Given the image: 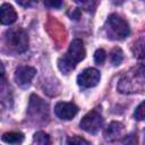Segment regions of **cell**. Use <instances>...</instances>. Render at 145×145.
<instances>
[{"label":"cell","instance_id":"6da1fadb","mask_svg":"<svg viewBox=\"0 0 145 145\" xmlns=\"http://www.w3.org/2000/svg\"><path fill=\"white\" fill-rule=\"evenodd\" d=\"M145 88V66H138L126 72L119 84L118 91L120 93H136Z\"/></svg>","mask_w":145,"mask_h":145},{"label":"cell","instance_id":"7a4b0ae2","mask_svg":"<svg viewBox=\"0 0 145 145\" xmlns=\"http://www.w3.org/2000/svg\"><path fill=\"white\" fill-rule=\"evenodd\" d=\"M85 54H86V51H85L83 41L79 39L74 40L70 43L67 53L58 60L59 69L63 74H69L72 69H75L76 65L85 58Z\"/></svg>","mask_w":145,"mask_h":145},{"label":"cell","instance_id":"3957f363","mask_svg":"<svg viewBox=\"0 0 145 145\" xmlns=\"http://www.w3.org/2000/svg\"><path fill=\"white\" fill-rule=\"evenodd\" d=\"M105 31L108 37L111 40H123L130 33L128 23L117 14L109 16L105 23Z\"/></svg>","mask_w":145,"mask_h":145},{"label":"cell","instance_id":"277c9868","mask_svg":"<svg viewBox=\"0 0 145 145\" xmlns=\"http://www.w3.org/2000/svg\"><path fill=\"white\" fill-rule=\"evenodd\" d=\"M6 44L16 53H23L28 49V36L22 28H10L5 33Z\"/></svg>","mask_w":145,"mask_h":145},{"label":"cell","instance_id":"5b68a950","mask_svg":"<svg viewBox=\"0 0 145 145\" xmlns=\"http://www.w3.org/2000/svg\"><path fill=\"white\" fill-rule=\"evenodd\" d=\"M79 126L86 133L96 134L103 126V118L97 111L93 110V111H89L88 113H86L82 118Z\"/></svg>","mask_w":145,"mask_h":145},{"label":"cell","instance_id":"8992f818","mask_svg":"<svg viewBox=\"0 0 145 145\" xmlns=\"http://www.w3.org/2000/svg\"><path fill=\"white\" fill-rule=\"evenodd\" d=\"M49 110H48V104L40 99L36 95H32L29 99V106H28V114L31 118L37 119V121L42 120L44 121L49 116Z\"/></svg>","mask_w":145,"mask_h":145},{"label":"cell","instance_id":"52a82bcc","mask_svg":"<svg viewBox=\"0 0 145 145\" xmlns=\"http://www.w3.org/2000/svg\"><path fill=\"white\" fill-rule=\"evenodd\" d=\"M101 74L95 68H86L77 76V84L84 88L94 87L99 84Z\"/></svg>","mask_w":145,"mask_h":145},{"label":"cell","instance_id":"ba28073f","mask_svg":"<svg viewBox=\"0 0 145 145\" xmlns=\"http://www.w3.org/2000/svg\"><path fill=\"white\" fill-rule=\"evenodd\" d=\"M36 75V69L29 66H20L16 69L14 78L18 86L20 87H27L29 86L32 79Z\"/></svg>","mask_w":145,"mask_h":145},{"label":"cell","instance_id":"9c48e42d","mask_svg":"<svg viewBox=\"0 0 145 145\" xmlns=\"http://www.w3.org/2000/svg\"><path fill=\"white\" fill-rule=\"evenodd\" d=\"M54 113L61 120H70L78 113V106L71 102H58L54 106Z\"/></svg>","mask_w":145,"mask_h":145},{"label":"cell","instance_id":"30bf717a","mask_svg":"<svg viewBox=\"0 0 145 145\" xmlns=\"http://www.w3.org/2000/svg\"><path fill=\"white\" fill-rule=\"evenodd\" d=\"M123 125L118 121H112L104 131V138L109 142L119 139L123 134Z\"/></svg>","mask_w":145,"mask_h":145},{"label":"cell","instance_id":"8fae6325","mask_svg":"<svg viewBox=\"0 0 145 145\" xmlns=\"http://www.w3.org/2000/svg\"><path fill=\"white\" fill-rule=\"evenodd\" d=\"M17 19V12L12 6L3 3L0 9V20L2 25H10Z\"/></svg>","mask_w":145,"mask_h":145},{"label":"cell","instance_id":"7c38bea8","mask_svg":"<svg viewBox=\"0 0 145 145\" xmlns=\"http://www.w3.org/2000/svg\"><path fill=\"white\" fill-rule=\"evenodd\" d=\"M1 139L8 144H20L24 140V135L22 133L10 131V133H5L1 137Z\"/></svg>","mask_w":145,"mask_h":145},{"label":"cell","instance_id":"4fadbf2b","mask_svg":"<svg viewBox=\"0 0 145 145\" xmlns=\"http://www.w3.org/2000/svg\"><path fill=\"white\" fill-rule=\"evenodd\" d=\"M134 57L138 59H145V39H142L134 43L131 49Z\"/></svg>","mask_w":145,"mask_h":145},{"label":"cell","instance_id":"5bb4252c","mask_svg":"<svg viewBox=\"0 0 145 145\" xmlns=\"http://www.w3.org/2000/svg\"><path fill=\"white\" fill-rule=\"evenodd\" d=\"M110 60L113 66H119L123 60V52L120 48H114L110 53Z\"/></svg>","mask_w":145,"mask_h":145},{"label":"cell","instance_id":"9a60e30c","mask_svg":"<svg viewBox=\"0 0 145 145\" xmlns=\"http://www.w3.org/2000/svg\"><path fill=\"white\" fill-rule=\"evenodd\" d=\"M33 142L36 143V144H40V145H48V144L51 143L49 135L45 134L44 131H37V133H35L34 136H33Z\"/></svg>","mask_w":145,"mask_h":145},{"label":"cell","instance_id":"2e32d148","mask_svg":"<svg viewBox=\"0 0 145 145\" xmlns=\"http://www.w3.org/2000/svg\"><path fill=\"white\" fill-rule=\"evenodd\" d=\"M134 117H135V119H137V120H144V119H145V101L142 102V103L136 108V110H135V112H134Z\"/></svg>","mask_w":145,"mask_h":145},{"label":"cell","instance_id":"e0dca14e","mask_svg":"<svg viewBox=\"0 0 145 145\" xmlns=\"http://www.w3.org/2000/svg\"><path fill=\"white\" fill-rule=\"evenodd\" d=\"M105 58H106V53L103 49H97L94 53V60L97 65H101L105 61Z\"/></svg>","mask_w":145,"mask_h":145},{"label":"cell","instance_id":"ac0fdd59","mask_svg":"<svg viewBox=\"0 0 145 145\" xmlns=\"http://www.w3.org/2000/svg\"><path fill=\"white\" fill-rule=\"evenodd\" d=\"M67 144H72V145H83L84 144V145H88L89 143L86 139L82 138V137L74 136V137H70V138L67 139Z\"/></svg>","mask_w":145,"mask_h":145},{"label":"cell","instance_id":"d6986e66","mask_svg":"<svg viewBox=\"0 0 145 145\" xmlns=\"http://www.w3.org/2000/svg\"><path fill=\"white\" fill-rule=\"evenodd\" d=\"M44 5L49 8L58 9L62 6V0H44Z\"/></svg>","mask_w":145,"mask_h":145},{"label":"cell","instance_id":"ffe728a7","mask_svg":"<svg viewBox=\"0 0 145 145\" xmlns=\"http://www.w3.org/2000/svg\"><path fill=\"white\" fill-rule=\"evenodd\" d=\"M76 3L83 6L86 9H91L95 6V0H74Z\"/></svg>","mask_w":145,"mask_h":145},{"label":"cell","instance_id":"44dd1931","mask_svg":"<svg viewBox=\"0 0 145 145\" xmlns=\"http://www.w3.org/2000/svg\"><path fill=\"white\" fill-rule=\"evenodd\" d=\"M39 0H16V2L22 7H31L32 5L36 3Z\"/></svg>","mask_w":145,"mask_h":145},{"label":"cell","instance_id":"7402d4cb","mask_svg":"<svg viewBox=\"0 0 145 145\" xmlns=\"http://www.w3.org/2000/svg\"><path fill=\"white\" fill-rule=\"evenodd\" d=\"M125 1H126V0H111V2H112L113 5H117V6H120V5H122Z\"/></svg>","mask_w":145,"mask_h":145},{"label":"cell","instance_id":"603a6c76","mask_svg":"<svg viewBox=\"0 0 145 145\" xmlns=\"http://www.w3.org/2000/svg\"><path fill=\"white\" fill-rule=\"evenodd\" d=\"M144 143H145V136H144Z\"/></svg>","mask_w":145,"mask_h":145}]
</instances>
